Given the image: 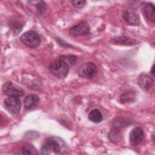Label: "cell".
Listing matches in <instances>:
<instances>
[{"mask_svg": "<svg viewBox=\"0 0 155 155\" xmlns=\"http://www.w3.org/2000/svg\"><path fill=\"white\" fill-rule=\"evenodd\" d=\"M50 72L59 79L65 78L68 74L69 66L60 58L52 61L48 65Z\"/></svg>", "mask_w": 155, "mask_h": 155, "instance_id": "obj_1", "label": "cell"}, {"mask_svg": "<svg viewBox=\"0 0 155 155\" xmlns=\"http://www.w3.org/2000/svg\"><path fill=\"white\" fill-rule=\"evenodd\" d=\"M21 42L28 47L37 48L41 44V39L39 35L35 31H27L20 37Z\"/></svg>", "mask_w": 155, "mask_h": 155, "instance_id": "obj_2", "label": "cell"}, {"mask_svg": "<svg viewBox=\"0 0 155 155\" xmlns=\"http://www.w3.org/2000/svg\"><path fill=\"white\" fill-rule=\"evenodd\" d=\"M97 73V67L92 62H87L83 63L79 66L78 70V74L80 77L88 79L93 78Z\"/></svg>", "mask_w": 155, "mask_h": 155, "instance_id": "obj_3", "label": "cell"}, {"mask_svg": "<svg viewBox=\"0 0 155 155\" xmlns=\"http://www.w3.org/2000/svg\"><path fill=\"white\" fill-rule=\"evenodd\" d=\"M61 151V147L54 137L48 138L41 148V152L42 154H48L51 152L58 154Z\"/></svg>", "mask_w": 155, "mask_h": 155, "instance_id": "obj_4", "label": "cell"}, {"mask_svg": "<svg viewBox=\"0 0 155 155\" xmlns=\"http://www.w3.org/2000/svg\"><path fill=\"white\" fill-rule=\"evenodd\" d=\"M4 105L10 113L17 114L20 111L21 102L18 97L9 96L4 100Z\"/></svg>", "mask_w": 155, "mask_h": 155, "instance_id": "obj_5", "label": "cell"}, {"mask_svg": "<svg viewBox=\"0 0 155 155\" xmlns=\"http://www.w3.org/2000/svg\"><path fill=\"white\" fill-rule=\"evenodd\" d=\"M2 90L3 93L8 96L19 97L24 94V90L20 87L12 82H7L3 84Z\"/></svg>", "mask_w": 155, "mask_h": 155, "instance_id": "obj_6", "label": "cell"}, {"mask_svg": "<svg viewBox=\"0 0 155 155\" xmlns=\"http://www.w3.org/2000/svg\"><path fill=\"white\" fill-rule=\"evenodd\" d=\"M90 27L86 21H82L78 24L71 27L68 31L71 35L74 36H81L89 33Z\"/></svg>", "mask_w": 155, "mask_h": 155, "instance_id": "obj_7", "label": "cell"}, {"mask_svg": "<svg viewBox=\"0 0 155 155\" xmlns=\"http://www.w3.org/2000/svg\"><path fill=\"white\" fill-rule=\"evenodd\" d=\"M144 133L142 128L139 127L134 128L130 132L129 136L130 143L133 146L139 145L143 138Z\"/></svg>", "mask_w": 155, "mask_h": 155, "instance_id": "obj_8", "label": "cell"}, {"mask_svg": "<svg viewBox=\"0 0 155 155\" xmlns=\"http://www.w3.org/2000/svg\"><path fill=\"white\" fill-rule=\"evenodd\" d=\"M137 82L139 86L142 89L147 90L152 87L154 84V80L149 75L142 73L139 76L137 79Z\"/></svg>", "mask_w": 155, "mask_h": 155, "instance_id": "obj_9", "label": "cell"}, {"mask_svg": "<svg viewBox=\"0 0 155 155\" xmlns=\"http://www.w3.org/2000/svg\"><path fill=\"white\" fill-rule=\"evenodd\" d=\"M143 15L145 18L151 22L154 23L155 21V7L153 4H146L142 10Z\"/></svg>", "mask_w": 155, "mask_h": 155, "instance_id": "obj_10", "label": "cell"}, {"mask_svg": "<svg viewBox=\"0 0 155 155\" xmlns=\"http://www.w3.org/2000/svg\"><path fill=\"white\" fill-rule=\"evenodd\" d=\"M123 18L127 23L131 25L137 26L140 23L139 15L132 12L125 11L123 14Z\"/></svg>", "mask_w": 155, "mask_h": 155, "instance_id": "obj_11", "label": "cell"}, {"mask_svg": "<svg viewBox=\"0 0 155 155\" xmlns=\"http://www.w3.org/2000/svg\"><path fill=\"white\" fill-rule=\"evenodd\" d=\"M39 101V97L36 94H29L24 99V107L27 110H31L36 107Z\"/></svg>", "mask_w": 155, "mask_h": 155, "instance_id": "obj_12", "label": "cell"}, {"mask_svg": "<svg viewBox=\"0 0 155 155\" xmlns=\"http://www.w3.org/2000/svg\"><path fill=\"white\" fill-rule=\"evenodd\" d=\"M120 101L123 104L134 102L136 98V92L133 90H128L120 96Z\"/></svg>", "mask_w": 155, "mask_h": 155, "instance_id": "obj_13", "label": "cell"}, {"mask_svg": "<svg viewBox=\"0 0 155 155\" xmlns=\"http://www.w3.org/2000/svg\"><path fill=\"white\" fill-rule=\"evenodd\" d=\"M28 4L31 7H35V12L38 15H43L47 8L45 2L42 1H28Z\"/></svg>", "mask_w": 155, "mask_h": 155, "instance_id": "obj_14", "label": "cell"}, {"mask_svg": "<svg viewBox=\"0 0 155 155\" xmlns=\"http://www.w3.org/2000/svg\"><path fill=\"white\" fill-rule=\"evenodd\" d=\"M88 117L90 121L96 124L101 122L103 119L102 113L97 109L92 110L88 114Z\"/></svg>", "mask_w": 155, "mask_h": 155, "instance_id": "obj_15", "label": "cell"}, {"mask_svg": "<svg viewBox=\"0 0 155 155\" xmlns=\"http://www.w3.org/2000/svg\"><path fill=\"white\" fill-rule=\"evenodd\" d=\"M108 137L111 142L117 143L121 139V134L117 128H113V129L109 133Z\"/></svg>", "mask_w": 155, "mask_h": 155, "instance_id": "obj_16", "label": "cell"}, {"mask_svg": "<svg viewBox=\"0 0 155 155\" xmlns=\"http://www.w3.org/2000/svg\"><path fill=\"white\" fill-rule=\"evenodd\" d=\"M59 58H61L69 66V67L74 65L77 61V57L72 54L62 55Z\"/></svg>", "mask_w": 155, "mask_h": 155, "instance_id": "obj_17", "label": "cell"}, {"mask_svg": "<svg viewBox=\"0 0 155 155\" xmlns=\"http://www.w3.org/2000/svg\"><path fill=\"white\" fill-rule=\"evenodd\" d=\"M21 152L23 154H36L38 153L36 148L30 144L23 145L21 148Z\"/></svg>", "mask_w": 155, "mask_h": 155, "instance_id": "obj_18", "label": "cell"}, {"mask_svg": "<svg viewBox=\"0 0 155 155\" xmlns=\"http://www.w3.org/2000/svg\"><path fill=\"white\" fill-rule=\"evenodd\" d=\"M128 125V124H127V121L124 119H117L116 121H114L113 123V128L117 129L123 127H127Z\"/></svg>", "mask_w": 155, "mask_h": 155, "instance_id": "obj_19", "label": "cell"}, {"mask_svg": "<svg viewBox=\"0 0 155 155\" xmlns=\"http://www.w3.org/2000/svg\"><path fill=\"white\" fill-rule=\"evenodd\" d=\"M114 40H115V41H123V42H121V44H134L135 43V41L133 39H131L130 38H125V37H118L116 38V39H114Z\"/></svg>", "mask_w": 155, "mask_h": 155, "instance_id": "obj_20", "label": "cell"}, {"mask_svg": "<svg viewBox=\"0 0 155 155\" xmlns=\"http://www.w3.org/2000/svg\"><path fill=\"white\" fill-rule=\"evenodd\" d=\"M85 3H86V1H82V0L74 1L72 2V4L73 5V6H74L76 8H82V7L84 6Z\"/></svg>", "mask_w": 155, "mask_h": 155, "instance_id": "obj_21", "label": "cell"}, {"mask_svg": "<svg viewBox=\"0 0 155 155\" xmlns=\"http://www.w3.org/2000/svg\"><path fill=\"white\" fill-rule=\"evenodd\" d=\"M154 65L152 66V67H151V70H150V73H151V74H152V76H154Z\"/></svg>", "mask_w": 155, "mask_h": 155, "instance_id": "obj_22", "label": "cell"}]
</instances>
